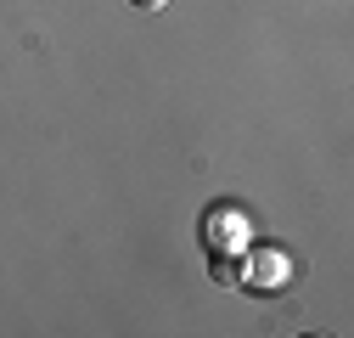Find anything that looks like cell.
I'll use <instances>...</instances> for the list:
<instances>
[{
    "label": "cell",
    "instance_id": "obj_1",
    "mask_svg": "<svg viewBox=\"0 0 354 338\" xmlns=\"http://www.w3.org/2000/svg\"><path fill=\"white\" fill-rule=\"evenodd\" d=\"M129 6H136V12H163L169 0H129Z\"/></svg>",
    "mask_w": 354,
    "mask_h": 338
}]
</instances>
